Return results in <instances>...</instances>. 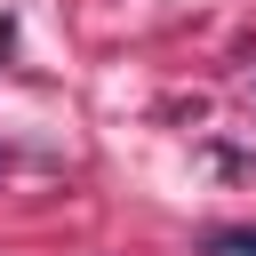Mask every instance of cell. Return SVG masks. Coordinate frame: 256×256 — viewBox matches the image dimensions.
<instances>
[{
	"label": "cell",
	"mask_w": 256,
	"mask_h": 256,
	"mask_svg": "<svg viewBox=\"0 0 256 256\" xmlns=\"http://www.w3.org/2000/svg\"><path fill=\"white\" fill-rule=\"evenodd\" d=\"M200 256H256V224H216V232H200Z\"/></svg>",
	"instance_id": "obj_1"
}]
</instances>
